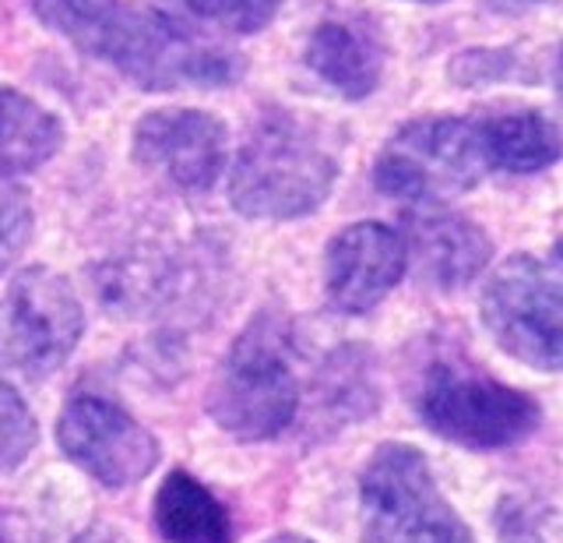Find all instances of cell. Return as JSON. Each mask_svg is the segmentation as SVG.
<instances>
[{
    "instance_id": "obj_1",
    "label": "cell",
    "mask_w": 563,
    "mask_h": 543,
    "mask_svg": "<svg viewBox=\"0 0 563 543\" xmlns=\"http://www.w3.org/2000/svg\"><path fill=\"white\" fill-rule=\"evenodd\" d=\"M32 14L81 54L106 61L145 93L225 89L243 61L166 11L128 0H29Z\"/></svg>"
},
{
    "instance_id": "obj_2",
    "label": "cell",
    "mask_w": 563,
    "mask_h": 543,
    "mask_svg": "<svg viewBox=\"0 0 563 543\" xmlns=\"http://www.w3.org/2000/svg\"><path fill=\"white\" fill-rule=\"evenodd\" d=\"M334 181L339 155L310 120L286 110L261 117L229 173V202L246 219L286 222L317 213Z\"/></svg>"
},
{
    "instance_id": "obj_3",
    "label": "cell",
    "mask_w": 563,
    "mask_h": 543,
    "mask_svg": "<svg viewBox=\"0 0 563 543\" xmlns=\"http://www.w3.org/2000/svg\"><path fill=\"white\" fill-rule=\"evenodd\" d=\"M493 173H500V166L489 110L468 117L430 113L387 138L374 166V184L391 198L437 205L465 195Z\"/></svg>"
},
{
    "instance_id": "obj_4",
    "label": "cell",
    "mask_w": 563,
    "mask_h": 543,
    "mask_svg": "<svg viewBox=\"0 0 563 543\" xmlns=\"http://www.w3.org/2000/svg\"><path fill=\"white\" fill-rule=\"evenodd\" d=\"M286 325L261 314L233 343L208 392V413L240 442H264L282 434L296 416L299 384L286 354Z\"/></svg>"
},
{
    "instance_id": "obj_5",
    "label": "cell",
    "mask_w": 563,
    "mask_h": 543,
    "mask_svg": "<svg viewBox=\"0 0 563 543\" xmlns=\"http://www.w3.org/2000/svg\"><path fill=\"white\" fill-rule=\"evenodd\" d=\"M416 410L433 434L462 448L493 452L525 442L539 427V402L497 381L468 360H433L416 395Z\"/></svg>"
},
{
    "instance_id": "obj_6",
    "label": "cell",
    "mask_w": 563,
    "mask_h": 543,
    "mask_svg": "<svg viewBox=\"0 0 563 543\" xmlns=\"http://www.w3.org/2000/svg\"><path fill=\"white\" fill-rule=\"evenodd\" d=\"M493 343L539 371H563V237L545 254H515L483 290Z\"/></svg>"
},
{
    "instance_id": "obj_7",
    "label": "cell",
    "mask_w": 563,
    "mask_h": 543,
    "mask_svg": "<svg viewBox=\"0 0 563 543\" xmlns=\"http://www.w3.org/2000/svg\"><path fill=\"white\" fill-rule=\"evenodd\" d=\"M363 543H475L462 515L440 495L427 455L380 445L360 480Z\"/></svg>"
},
{
    "instance_id": "obj_8",
    "label": "cell",
    "mask_w": 563,
    "mask_h": 543,
    "mask_svg": "<svg viewBox=\"0 0 563 543\" xmlns=\"http://www.w3.org/2000/svg\"><path fill=\"white\" fill-rule=\"evenodd\" d=\"M85 311L75 290L53 269L18 272L0 296V367L25 378H46L75 354Z\"/></svg>"
},
{
    "instance_id": "obj_9",
    "label": "cell",
    "mask_w": 563,
    "mask_h": 543,
    "mask_svg": "<svg viewBox=\"0 0 563 543\" xmlns=\"http://www.w3.org/2000/svg\"><path fill=\"white\" fill-rule=\"evenodd\" d=\"M57 442L70 463L106 487L137 484L158 463L155 437L131 413L99 395L67 402L57 420Z\"/></svg>"
},
{
    "instance_id": "obj_10",
    "label": "cell",
    "mask_w": 563,
    "mask_h": 543,
    "mask_svg": "<svg viewBox=\"0 0 563 543\" xmlns=\"http://www.w3.org/2000/svg\"><path fill=\"white\" fill-rule=\"evenodd\" d=\"M229 131L205 110H152L134 128V160L184 195H205L225 166Z\"/></svg>"
},
{
    "instance_id": "obj_11",
    "label": "cell",
    "mask_w": 563,
    "mask_h": 543,
    "mask_svg": "<svg viewBox=\"0 0 563 543\" xmlns=\"http://www.w3.org/2000/svg\"><path fill=\"white\" fill-rule=\"evenodd\" d=\"M405 269H409V251L395 226L377 219L352 222L328 243V301L342 314H366L401 283Z\"/></svg>"
},
{
    "instance_id": "obj_12",
    "label": "cell",
    "mask_w": 563,
    "mask_h": 543,
    "mask_svg": "<svg viewBox=\"0 0 563 543\" xmlns=\"http://www.w3.org/2000/svg\"><path fill=\"white\" fill-rule=\"evenodd\" d=\"M405 230V251L419 275L437 290H462L479 279L493 258V240L479 222L448 208H419Z\"/></svg>"
},
{
    "instance_id": "obj_13",
    "label": "cell",
    "mask_w": 563,
    "mask_h": 543,
    "mask_svg": "<svg viewBox=\"0 0 563 543\" xmlns=\"http://www.w3.org/2000/svg\"><path fill=\"white\" fill-rule=\"evenodd\" d=\"M303 64L334 96L356 102L380 89L387 46L369 22L328 19L310 32Z\"/></svg>"
},
{
    "instance_id": "obj_14",
    "label": "cell",
    "mask_w": 563,
    "mask_h": 543,
    "mask_svg": "<svg viewBox=\"0 0 563 543\" xmlns=\"http://www.w3.org/2000/svg\"><path fill=\"white\" fill-rule=\"evenodd\" d=\"M64 145V124L43 102L18 89H0V181L46 166Z\"/></svg>"
},
{
    "instance_id": "obj_15",
    "label": "cell",
    "mask_w": 563,
    "mask_h": 543,
    "mask_svg": "<svg viewBox=\"0 0 563 543\" xmlns=\"http://www.w3.org/2000/svg\"><path fill=\"white\" fill-rule=\"evenodd\" d=\"M152 519L169 543H233V519L225 504L184 469H173L158 487Z\"/></svg>"
},
{
    "instance_id": "obj_16",
    "label": "cell",
    "mask_w": 563,
    "mask_h": 543,
    "mask_svg": "<svg viewBox=\"0 0 563 543\" xmlns=\"http://www.w3.org/2000/svg\"><path fill=\"white\" fill-rule=\"evenodd\" d=\"M493 117V138H497V166L510 177L539 173L553 166L563 155V124L536 107H497Z\"/></svg>"
},
{
    "instance_id": "obj_17",
    "label": "cell",
    "mask_w": 563,
    "mask_h": 543,
    "mask_svg": "<svg viewBox=\"0 0 563 543\" xmlns=\"http://www.w3.org/2000/svg\"><path fill=\"white\" fill-rule=\"evenodd\" d=\"M187 8L208 25L236 32V36H254L275 22L282 0H187Z\"/></svg>"
},
{
    "instance_id": "obj_18",
    "label": "cell",
    "mask_w": 563,
    "mask_h": 543,
    "mask_svg": "<svg viewBox=\"0 0 563 543\" xmlns=\"http://www.w3.org/2000/svg\"><path fill=\"white\" fill-rule=\"evenodd\" d=\"M35 445V420L25 399L0 381V473L22 466Z\"/></svg>"
},
{
    "instance_id": "obj_19",
    "label": "cell",
    "mask_w": 563,
    "mask_h": 543,
    "mask_svg": "<svg viewBox=\"0 0 563 543\" xmlns=\"http://www.w3.org/2000/svg\"><path fill=\"white\" fill-rule=\"evenodd\" d=\"M32 240V202L22 187H0V272Z\"/></svg>"
},
{
    "instance_id": "obj_20",
    "label": "cell",
    "mask_w": 563,
    "mask_h": 543,
    "mask_svg": "<svg viewBox=\"0 0 563 543\" xmlns=\"http://www.w3.org/2000/svg\"><path fill=\"white\" fill-rule=\"evenodd\" d=\"M521 72V57L515 50H462L451 64L457 85H493L507 82Z\"/></svg>"
},
{
    "instance_id": "obj_21",
    "label": "cell",
    "mask_w": 563,
    "mask_h": 543,
    "mask_svg": "<svg viewBox=\"0 0 563 543\" xmlns=\"http://www.w3.org/2000/svg\"><path fill=\"white\" fill-rule=\"evenodd\" d=\"M553 82H556V93L563 99V46H560V54H556V67H553Z\"/></svg>"
},
{
    "instance_id": "obj_22",
    "label": "cell",
    "mask_w": 563,
    "mask_h": 543,
    "mask_svg": "<svg viewBox=\"0 0 563 543\" xmlns=\"http://www.w3.org/2000/svg\"><path fill=\"white\" fill-rule=\"evenodd\" d=\"M264 543H313V540H307V536H296V533H278V536L264 540Z\"/></svg>"
},
{
    "instance_id": "obj_23",
    "label": "cell",
    "mask_w": 563,
    "mask_h": 543,
    "mask_svg": "<svg viewBox=\"0 0 563 543\" xmlns=\"http://www.w3.org/2000/svg\"><path fill=\"white\" fill-rule=\"evenodd\" d=\"M507 8H536V4H550V0H504Z\"/></svg>"
},
{
    "instance_id": "obj_24",
    "label": "cell",
    "mask_w": 563,
    "mask_h": 543,
    "mask_svg": "<svg viewBox=\"0 0 563 543\" xmlns=\"http://www.w3.org/2000/svg\"><path fill=\"white\" fill-rule=\"evenodd\" d=\"M412 4H444V0H412Z\"/></svg>"
}]
</instances>
